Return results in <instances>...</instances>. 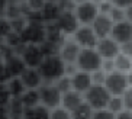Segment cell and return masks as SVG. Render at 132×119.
Returning a JSON list of instances; mask_svg holds the SVG:
<instances>
[{
	"instance_id": "cell-22",
	"label": "cell",
	"mask_w": 132,
	"mask_h": 119,
	"mask_svg": "<svg viewBox=\"0 0 132 119\" xmlns=\"http://www.w3.org/2000/svg\"><path fill=\"white\" fill-rule=\"evenodd\" d=\"M6 86H7V90H9V93H10L12 99H20V97H22V94H23V93L28 90L19 77L12 78V80L9 81Z\"/></svg>"
},
{
	"instance_id": "cell-8",
	"label": "cell",
	"mask_w": 132,
	"mask_h": 119,
	"mask_svg": "<svg viewBox=\"0 0 132 119\" xmlns=\"http://www.w3.org/2000/svg\"><path fill=\"white\" fill-rule=\"evenodd\" d=\"M73 41L77 44L81 50H89V48H96L99 39H97L94 31L92 26H83L80 25L77 31L73 35Z\"/></svg>"
},
{
	"instance_id": "cell-52",
	"label": "cell",
	"mask_w": 132,
	"mask_h": 119,
	"mask_svg": "<svg viewBox=\"0 0 132 119\" xmlns=\"http://www.w3.org/2000/svg\"><path fill=\"white\" fill-rule=\"evenodd\" d=\"M6 2H7V0H6Z\"/></svg>"
},
{
	"instance_id": "cell-50",
	"label": "cell",
	"mask_w": 132,
	"mask_h": 119,
	"mask_svg": "<svg viewBox=\"0 0 132 119\" xmlns=\"http://www.w3.org/2000/svg\"><path fill=\"white\" fill-rule=\"evenodd\" d=\"M48 2H52V3H57V4H61V3H64V2H67V0H48Z\"/></svg>"
},
{
	"instance_id": "cell-1",
	"label": "cell",
	"mask_w": 132,
	"mask_h": 119,
	"mask_svg": "<svg viewBox=\"0 0 132 119\" xmlns=\"http://www.w3.org/2000/svg\"><path fill=\"white\" fill-rule=\"evenodd\" d=\"M38 71L44 80V84H54L61 77L65 76V62L60 55L57 57H45L38 67Z\"/></svg>"
},
{
	"instance_id": "cell-49",
	"label": "cell",
	"mask_w": 132,
	"mask_h": 119,
	"mask_svg": "<svg viewBox=\"0 0 132 119\" xmlns=\"http://www.w3.org/2000/svg\"><path fill=\"white\" fill-rule=\"evenodd\" d=\"M71 2H73V3L76 4V6H77V4H81V3H86V2H89V0H71Z\"/></svg>"
},
{
	"instance_id": "cell-21",
	"label": "cell",
	"mask_w": 132,
	"mask_h": 119,
	"mask_svg": "<svg viewBox=\"0 0 132 119\" xmlns=\"http://www.w3.org/2000/svg\"><path fill=\"white\" fill-rule=\"evenodd\" d=\"M45 36H47V41L54 42L57 45H62L67 41L65 35L60 31L57 23H45Z\"/></svg>"
},
{
	"instance_id": "cell-2",
	"label": "cell",
	"mask_w": 132,
	"mask_h": 119,
	"mask_svg": "<svg viewBox=\"0 0 132 119\" xmlns=\"http://www.w3.org/2000/svg\"><path fill=\"white\" fill-rule=\"evenodd\" d=\"M83 96H84V102L93 110H102V109H108L109 100H110L112 94L108 92V89L105 86L93 84Z\"/></svg>"
},
{
	"instance_id": "cell-40",
	"label": "cell",
	"mask_w": 132,
	"mask_h": 119,
	"mask_svg": "<svg viewBox=\"0 0 132 119\" xmlns=\"http://www.w3.org/2000/svg\"><path fill=\"white\" fill-rule=\"evenodd\" d=\"M13 77L10 76V73L7 71V68L4 67V64H0V84H7Z\"/></svg>"
},
{
	"instance_id": "cell-23",
	"label": "cell",
	"mask_w": 132,
	"mask_h": 119,
	"mask_svg": "<svg viewBox=\"0 0 132 119\" xmlns=\"http://www.w3.org/2000/svg\"><path fill=\"white\" fill-rule=\"evenodd\" d=\"M20 102L23 105V108H32L41 103L39 100V92L38 90H26L20 97Z\"/></svg>"
},
{
	"instance_id": "cell-27",
	"label": "cell",
	"mask_w": 132,
	"mask_h": 119,
	"mask_svg": "<svg viewBox=\"0 0 132 119\" xmlns=\"http://www.w3.org/2000/svg\"><path fill=\"white\" fill-rule=\"evenodd\" d=\"M108 110H110L113 115H119L120 112L125 110V105H123V99L122 96H112L109 100L108 105Z\"/></svg>"
},
{
	"instance_id": "cell-45",
	"label": "cell",
	"mask_w": 132,
	"mask_h": 119,
	"mask_svg": "<svg viewBox=\"0 0 132 119\" xmlns=\"http://www.w3.org/2000/svg\"><path fill=\"white\" fill-rule=\"evenodd\" d=\"M0 119H10L7 108H0Z\"/></svg>"
},
{
	"instance_id": "cell-43",
	"label": "cell",
	"mask_w": 132,
	"mask_h": 119,
	"mask_svg": "<svg viewBox=\"0 0 132 119\" xmlns=\"http://www.w3.org/2000/svg\"><path fill=\"white\" fill-rule=\"evenodd\" d=\"M120 54L126 55V57L132 58V41L131 42H126L123 45H120Z\"/></svg>"
},
{
	"instance_id": "cell-12",
	"label": "cell",
	"mask_w": 132,
	"mask_h": 119,
	"mask_svg": "<svg viewBox=\"0 0 132 119\" xmlns=\"http://www.w3.org/2000/svg\"><path fill=\"white\" fill-rule=\"evenodd\" d=\"M110 38L115 42H118L119 45L131 42L132 41V23L128 22V20L115 23L113 29H112V34H110Z\"/></svg>"
},
{
	"instance_id": "cell-48",
	"label": "cell",
	"mask_w": 132,
	"mask_h": 119,
	"mask_svg": "<svg viewBox=\"0 0 132 119\" xmlns=\"http://www.w3.org/2000/svg\"><path fill=\"white\" fill-rule=\"evenodd\" d=\"M126 81H128V86H129V87H132V71L126 73Z\"/></svg>"
},
{
	"instance_id": "cell-5",
	"label": "cell",
	"mask_w": 132,
	"mask_h": 119,
	"mask_svg": "<svg viewBox=\"0 0 132 119\" xmlns=\"http://www.w3.org/2000/svg\"><path fill=\"white\" fill-rule=\"evenodd\" d=\"M22 42L26 45H41L47 41L45 36V23H28L25 31L20 34Z\"/></svg>"
},
{
	"instance_id": "cell-36",
	"label": "cell",
	"mask_w": 132,
	"mask_h": 119,
	"mask_svg": "<svg viewBox=\"0 0 132 119\" xmlns=\"http://www.w3.org/2000/svg\"><path fill=\"white\" fill-rule=\"evenodd\" d=\"M92 119H116V115H113L108 109H102V110H94Z\"/></svg>"
},
{
	"instance_id": "cell-25",
	"label": "cell",
	"mask_w": 132,
	"mask_h": 119,
	"mask_svg": "<svg viewBox=\"0 0 132 119\" xmlns=\"http://www.w3.org/2000/svg\"><path fill=\"white\" fill-rule=\"evenodd\" d=\"M113 61H115V68H116V71H120V73H125V74L132 71V58L126 57L123 54H119Z\"/></svg>"
},
{
	"instance_id": "cell-13",
	"label": "cell",
	"mask_w": 132,
	"mask_h": 119,
	"mask_svg": "<svg viewBox=\"0 0 132 119\" xmlns=\"http://www.w3.org/2000/svg\"><path fill=\"white\" fill-rule=\"evenodd\" d=\"M113 25L115 23L110 20L108 15H97V18L94 19V22L92 23V29L94 31L97 39H105V38H110L112 34Z\"/></svg>"
},
{
	"instance_id": "cell-6",
	"label": "cell",
	"mask_w": 132,
	"mask_h": 119,
	"mask_svg": "<svg viewBox=\"0 0 132 119\" xmlns=\"http://www.w3.org/2000/svg\"><path fill=\"white\" fill-rule=\"evenodd\" d=\"M105 87L108 89V92L112 96H122L126 92V89L129 87L128 81H126V74L116 71V70L109 73L105 81Z\"/></svg>"
},
{
	"instance_id": "cell-42",
	"label": "cell",
	"mask_w": 132,
	"mask_h": 119,
	"mask_svg": "<svg viewBox=\"0 0 132 119\" xmlns=\"http://www.w3.org/2000/svg\"><path fill=\"white\" fill-rule=\"evenodd\" d=\"M110 3L115 7H120V9H126L132 4V0H110Z\"/></svg>"
},
{
	"instance_id": "cell-15",
	"label": "cell",
	"mask_w": 132,
	"mask_h": 119,
	"mask_svg": "<svg viewBox=\"0 0 132 119\" xmlns=\"http://www.w3.org/2000/svg\"><path fill=\"white\" fill-rule=\"evenodd\" d=\"M71 86H73V90L77 93H81L84 94L87 90H89L92 86H93V81H92V74L84 73V71H76V73L71 76Z\"/></svg>"
},
{
	"instance_id": "cell-24",
	"label": "cell",
	"mask_w": 132,
	"mask_h": 119,
	"mask_svg": "<svg viewBox=\"0 0 132 119\" xmlns=\"http://www.w3.org/2000/svg\"><path fill=\"white\" fill-rule=\"evenodd\" d=\"M93 112H94L93 109L84 102L70 113H71V119H92L93 118Z\"/></svg>"
},
{
	"instance_id": "cell-4",
	"label": "cell",
	"mask_w": 132,
	"mask_h": 119,
	"mask_svg": "<svg viewBox=\"0 0 132 119\" xmlns=\"http://www.w3.org/2000/svg\"><path fill=\"white\" fill-rule=\"evenodd\" d=\"M38 92H39L41 105H44V106L48 108L50 110L57 109V108L61 106L62 94L58 89L55 87V84H42L38 89Z\"/></svg>"
},
{
	"instance_id": "cell-28",
	"label": "cell",
	"mask_w": 132,
	"mask_h": 119,
	"mask_svg": "<svg viewBox=\"0 0 132 119\" xmlns=\"http://www.w3.org/2000/svg\"><path fill=\"white\" fill-rule=\"evenodd\" d=\"M4 18L9 20H15V19H19V18H25L23 16V12H22V7L20 4H7V9H6V15Z\"/></svg>"
},
{
	"instance_id": "cell-11",
	"label": "cell",
	"mask_w": 132,
	"mask_h": 119,
	"mask_svg": "<svg viewBox=\"0 0 132 119\" xmlns=\"http://www.w3.org/2000/svg\"><path fill=\"white\" fill-rule=\"evenodd\" d=\"M55 23H57V26L60 28V31L65 35V36H68V35L73 36L74 32L80 28V23H78L74 12H62L61 16L58 18V20Z\"/></svg>"
},
{
	"instance_id": "cell-26",
	"label": "cell",
	"mask_w": 132,
	"mask_h": 119,
	"mask_svg": "<svg viewBox=\"0 0 132 119\" xmlns=\"http://www.w3.org/2000/svg\"><path fill=\"white\" fill-rule=\"evenodd\" d=\"M41 51H42L44 57H57L60 55V50H61V45H57L54 42H50V41H45L39 45Z\"/></svg>"
},
{
	"instance_id": "cell-34",
	"label": "cell",
	"mask_w": 132,
	"mask_h": 119,
	"mask_svg": "<svg viewBox=\"0 0 132 119\" xmlns=\"http://www.w3.org/2000/svg\"><path fill=\"white\" fill-rule=\"evenodd\" d=\"M106 77H108V73H105V71L100 68V70H97V71H94V73H92V81H93V84L105 86Z\"/></svg>"
},
{
	"instance_id": "cell-31",
	"label": "cell",
	"mask_w": 132,
	"mask_h": 119,
	"mask_svg": "<svg viewBox=\"0 0 132 119\" xmlns=\"http://www.w3.org/2000/svg\"><path fill=\"white\" fill-rule=\"evenodd\" d=\"M10 102H12V96L7 90V86L0 84V108H7Z\"/></svg>"
},
{
	"instance_id": "cell-18",
	"label": "cell",
	"mask_w": 132,
	"mask_h": 119,
	"mask_svg": "<svg viewBox=\"0 0 132 119\" xmlns=\"http://www.w3.org/2000/svg\"><path fill=\"white\" fill-rule=\"evenodd\" d=\"M81 103H84V96L81 93H77L74 90H70L62 94L61 99V108H64L65 110L73 112L76 108H78Z\"/></svg>"
},
{
	"instance_id": "cell-46",
	"label": "cell",
	"mask_w": 132,
	"mask_h": 119,
	"mask_svg": "<svg viewBox=\"0 0 132 119\" xmlns=\"http://www.w3.org/2000/svg\"><path fill=\"white\" fill-rule=\"evenodd\" d=\"M125 16H126V20L132 23V4L129 6V7L125 9Z\"/></svg>"
},
{
	"instance_id": "cell-33",
	"label": "cell",
	"mask_w": 132,
	"mask_h": 119,
	"mask_svg": "<svg viewBox=\"0 0 132 119\" xmlns=\"http://www.w3.org/2000/svg\"><path fill=\"white\" fill-rule=\"evenodd\" d=\"M10 25H12V31L15 34H22L25 31V28L28 26V20L26 18H19V19H15V20H10Z\"/></svg>"
},
{
	"instance_id": "cell-32",
	"label": "cell",
	"mask_w": 132,
	"mask_h": 119,
	"mask_svg": "<svg viewBox=\"0 0 132 119\" xmlns=\"http://www.w3.org/2000/svg\"><path fill=\"white\" fill-rule=\"evenodd\" d=\"M109 18L113 23H119V22H123L126 20V16H125V9H120V7H113L112 12L109 13Z\"/></svg>"
},
{
	"instance_id": "cell-38",
	"label": "cell",
	"mask_w": 132,
	"mask_h": 119,
	"mask_svg": "<svg viewBox=\"0 0 132 119\" xmlns=\"http://www.w3.org/2000/svg\"><path fill=\"white\" fill-rule=\"evenodd\" d=\"M122 99H123L125 110L132 112V87H128V89H126V92L122 94Z\"/></svg>"
},
{
	"instance_id": "cell-30",
	"label": "cell",
	"mask_w": 132,
	"mask_h": 119,
	"mask_svg": "<svg viewBox=\"0 0 132 119\" xmlns=\"http://www.w3.org/2000/svg\"><path fill=\"white\" fill-rule=\"evenodd\" d=\"M12 32L13 31H12L10 20L6 19V18H0V39H6Z\"/></svg>"
},
{
	"instance_id": "cell-14",
	"label": "cell",
	"mask_w": 132,
	"mask_h": 119,
	"mask_svg": "<svg viewBox=\"0 0 132 119\" xmlns=\"http://www.w3.org/2000/svg\"><path fill=\"white\" fill-rule=\"evenodd\" d=\"M81 48L74 42L73 39H67L65 42L61 45V50H60V58L65 64H76L80 54Z\"/></svg>"
},
{
	"instance_id": "cell-16",
	"label": "cell",
	"mask_w": 132,
	"mask_h": 119,
	"mask_svg": "<svg viewBox=\"0 0 132 119\" xmlns=\"http://www.w3.org/2000/svg\"><path fill=\"white\" fill-rule=\"evenodd\" d=\"M19 78L22 80V83L28 90H38L44 84V80L39 74L38 68H26Z\"/></svg>"
},
{
	"instance_id": "cell-44",
	"label": "cell",
	"mask_w": 132,
	"mask_h": 119,
	"mask_svg": "<svg viewBox=\"0 0 132 119\" xmlns=\"http://www.w3.org/2000/svg\"><path fill=\"white\" fill-rule=\"evenodd\" d=\"M116 119H132V112H128V110L120 112L119 115H116Z\"/></svg>"
},
{
	"instance_id": "cell-7",
	"label": "cell",
	"mask_w": 132,
	"mask_h": 119,
	"mask_svg": "<svg viewBox=\"0 0 132 119\" xmlns=\"http://www.w3.org/2000/svg\"><path fill=\"white\" fill-rule=\"evenodd\" d=\"M74 13H76V18H77L80 25L92 26V23L94 22V19L99 15V10H97V4H94L92 0H89L86 3L77 4L74 9Z\"/></svg>"
},
{
	"instance_id": "cell-37",
	"label": "cell",
	"mask_w": 132,
	"mask_h": 119,
	"mask_svg": "<svg viewBox=\"0 0 132 119\" xmlns=\"http://www.w3.org/2000/svg\"><path fill=\"white\" fill-rule=\"evenodd\" d=\"M48 0H26V4L29 6V9L34 12H41L44 9V6L47 4Z\"/></svg>"
},
{
	"instance_id": "cell-20",
	"label": "cell",
	"mask_w": 132,
	"mask_h": 119,
	"mask_svg": "<svg viewBox=\"0 0 132 119\" xmlns=\"http://www.w3.org/2000/svg\"><path fill=\"white\" fill-rule=\"evenodd\" d=\"M51 118V110L45 108L44 105H36L32 108H25L22 113V119H50Z\"/></svg>"
},
{
	"instance_id": "cell-47",
	"label": "cell",
	"mask_w": 132,
	"mask_h": 119,
	"mask_svg": "<svg viewBox=\"0 0 132 119\" xmlns=\"http://www.w3.org/2000/svg\"><path fill=\"white\" fill-rule=\"evenodd\" d=\"M26 0H7V4H22V3H25Z\"/></svg>"
},
{
	"instance_id": "cell-41",
	"label": "cell",
	"mask_w": 132,
	"mask_h": 119,
	"mask_svg": "<svg viewBox=\"0 0 132 119\" xmlns=\"http://www.w3.org/2000/svg\"><path fill=\"white\" fill-rule=\"evenodd\" d=\"M102 70L105 71V73H112V71H115V61L113 60H103V64H102Z\"/></svg>"
},
{
	"instance_id": "cell-35",
	"label": "cell",
	"mask_w": 132,
	"mask_h": 119,
	"mask_svg": "<svg viewBox=\"0 0 132 119\" xmlns=\"http://www.w3.org/2000/svg\"><path fill=\"white\" fill-rule=\"evenodd\" d=\"M50 119H71V113L60 106V108L51 110V118Z\"/></svg>"
},
{
	"instance_id": "cell-9",
	"label": "cell",
	"mask_w": 132,
	"mask_h": 119,
	"mask_svg": "<svg viewBox=\"0 0 132 119\" xmlns=\"http://www.w3.org/2000/svg\"><path fill=\"white\" fill-rule=\"evenodd\" d=\"M20 58L23 60L26 68H38L45 57L38 45H26L20 54Z\"/></svg>"
},
{
	"instance_id": "cell-39",
	"label": "cell",
	"mask_w": 132,
	"mask_h": 119,
	"mask_svg": "<svg viewBox=\"0 0 132 119\" xmlns=\"http://www.w3.org/2000/svg\"><path fill=\"white\" fill-rule=\"evenodd\" d=\"M115 7L112 3H110V0H105V2H102L100 4H97V10H99V13L100 15H108L112 12V9Z\"/></svg>"
},
{
	"instance_id": "cell-17",
	"label": "cell",
	"mask_w": 132,
	"mask_h": 119,
	"mask_svg": "<svg viewBox=\"0 0 132 119\" xmlns=\"http://www.w3.org/2000/svg\"><path fill=\"white\" fill-rule=\"evenodd\" d=\"M3 64H4V67L7 68V71L10 73V76H12L13 78L20 77L22 73L26 70V65H25L23 60L16 54H12V55H9L7 58H4Z\"/></svg>"
},
{
	"instance_id": "cell-29",
	"label": "cell",
	"mask_w": 132,
	"mask_h": 119,
	"mask_svg": "<svg viewBox=\"0 0 132 119\" xmlns=\"http://www.w3.org/2000/svg\"><path fill=\"white\" fill-rule=\"evenodd\" d=\"M54 84H55V87L61 92V94H64V93L73 90V86H71V77H68V76L61 77L58 81H55Z\"/></svg>"
},
{
	"instance_id": "cell-3",
	"label": "cell",
	"mask_w": 132,
	"mask_h": 119,
	"mask_svg": "<svg viewBox=\"0 0 132 119\" xmlns=\"http://www.w3.org/2000/svg\"><path fill=\"white\" fill-rule=\"evenodd\" d=\"M102 64H103V58L99 55L96 48L81 50L80 54H78L77 61H76V65H77V68L80 71H84V73H89V74L100 70Z\"/></svg>"
},
{
	"instance_id": "cell-10",
	"label": "cell",
	"mask_w": 132,
	"mask_h": 119,
	"mask_svg": "<svg viewBox=\"0 0 132 119\" xmlns=\"http://www.w3.org/2000/svg\"><path fill=\"white\" fill-rule=\"evenodd\" d=\"M96 51L103 60H115L120 54V45L115 42L112 38L99 39V42L96 45Z\"/></svg>"
},
{
	"instance_id": "cell-19",
	"label": "cell",
	"mask_w": 132,
	"mask_h": 119,
	"mask_svg": "<svg viewBox=\"0 0 132 119\" xmlns=\"http://www.w3.org/2000/svg\"><path fill=\"white\" fill-rule=\"evenodd\" d=\"M61 13H62V9L60 7V4L52 3V2H47V4L41 10L44 23H55L61 16Z\"/></svg>"
},
{
	"instance_id": "cell-51",
	"label": "cell",
	"mask_w": 132,
	"mask_h": 119,
	"mask_svg": "<svg viewBox=\"0 0 132 119\" xmlns=\"http://www.w3.org/2000/svg\"><path fill=\"white\" fill-rule=\"evenodd\" d=\"M92 2H93L94 4H100L102 2H105V0H92Z\"/></svg>"
}]
</instances>
